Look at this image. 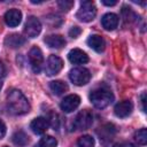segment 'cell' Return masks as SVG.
I'll list each match as a JSON object with an SVG mask.
<instances>
[{
	"label": "cell",
	"instance_id": "obj_1",
	"mask_svg": "<svg viewBox=\"0 0 147 147\" xmlns=\"http://www.w3.org/2000/svg\"><path fill=\"white\" fill-rule=\"evenodd\" d=\"M7 108L13 115H23L30 110V103L18 90H11L7 95Z\"/></svg>",
	"mask_w": 147,
	"mask_h": 147
},
{
	"label": "cell",
	"instance_id": "obj_2",
	"mask_svg": "<svg viewBox=\"0 0 147 147\" xmlns=\"http://www.w3.org/2000/svg\"><path fill=\"white\" fill-rule=\"evenodd\" d=\"M113 100H114L113 92L105 86L98 87L90 93V101L95 108H99V109L106 108L113 102Z\"/></svg>",
	"mask_w": 147,
	"mask_h": 147
},
{
	"label": "cell",
	"instance_id": "obj_3",
	"mask_svg": "<svg viewBox=\"0 0 147 147\" xmlns=\"http://www.w3.org/2000/svg\"><path fill=\"white\" fill-rule=\"evenodd\" d=\"M96 15V8L92 1H82L77 11V18L82 22H91Z\"/></svg>",
	"mask_w": 147,
	"mask_h": 147
},
{
	"label": "cell",
	"instance_id": "obj_4",
	"mask_svg": "<svg viewBox=\"0 0 147 147\" xmlns=\"http://www.w3.org/2000/svg\"><path fill=\"white\" fill-rule=\"evenodd\" d=\"M69 77H70V80L75 85L83 86V85H85V84H87L90 82L91 74H90V71L87 69L78 67V68H74L72 70H70Z\"/></svg>",
	"mask_w": 147,
	"mask_h": 147
},
{
	"label": "cell",
	"instance_id": "obj_5",
	"mask_svg": "<svg viewBox=\"0 0 147 147\" xmlns=\"http://www.w3.org/2000/svg\"><path fill=\"white\" fill-rule=\"evenodd\" d=\"M92 123H93V115L90 110L85 109L77 114L74 121V126L77 130H87L91 127Z\"/></svg>",
	"mask_w": 147,
	"mask_h": 147
},
{
	"label": "cell",
	"instance_id": "obj_6",
	"mask_svg": "<svg viewBox=\"0 0 147 147\" xmlns=\"http://www.w3.org/2000/svg\"><path fill=\"white\" fill-rule=\"evenodd\" d=\"M29 61L31 64V68L33 70V72L39 74L41 71L42 64H44V56H42V52L40 51L39 47L33 46L30 52H29Z\"/></svg>",
	"mask_w": 147,
	"mask_h": 147
},
{
	"label": "cell",
	"instance_id": "obj_7",
	"mask_svg": "<svg viewBox=\"0 0 147 147\" xmlns=\"http://www.w3.org/2000/svg\"><path fill=\"white\" fill-rule=\"evenodd\" d=\"M41 31V24L40 21L34 17V16H30L28 17L25 25H24V33L26 34V37L29 38H36Z\"/></svg>",
	"mask_w": 147,
	"mask_h": 147
},
{
	"label": "cell",
	"instance_id": "obj_8",
	"mask_svg": "<svg viewBox=\"0 0 147 147\" xmlns=\"http://www.w3.org/2000/svg\"><path fill=\"white\" fill-rule=\"evenodd\" d=\"M62 68H63L62 59L56 55H49V57L47 59V63H46V74L48 76L56 75L61 71Z\"/></svg>",
	"mask_w": 147,
	"mask_h": 147
},
{
	"label": "cell",
	"instance_id": "obj_9",
	"mask_svg": "<svg viewBox=\"0 0 147 147\" xmlns=\"http://www.w3.org/2000/svg\"><path fill=\"white\" fill-rule=\"evenodd\" d=\"M79 103H80V98L77 94H70L67 95L61 101L60 107L64 113H71L79 106Z\"/></svg>",
	"mask_w": 147,
	"mask_h": 147
},
{
	"label": "cell",
	"instance_id": "obj_10",
	"mask_svg": "<svg viewBox=\"0 0 147 147\" xmlns=\"http://www.w3.org/2000/svg\"><path fill=\"white\" fill-rule=\"evenodd\" d=\"M132 109H133V105L131 101L129 100H124V101H121L118 102L115 108H114V113L117 117H121V118H124V117H127L131 113H132Z\"/></svg>",
	"mask_w": 147,
	"mask_h": 147
},
{
	"label": "cell",
	"instance_id": "obj_11",
	"mask_svg": "<svg viewBox=\"0 0 147 147\" xmlns=\"http://www.w3.org/2000/svg\"><path fill=\"white\" fill-rule=\"evenodd\" d=\"M68 59L71 63L74 64H84L86 62H88V56L85 52H83L79 48H74L69 52L68 54Z\"/></svg>",
	"mask_w": 147,
	"mask_h": 147
},
{
	"label": "cell",
	"instance_id": "obj_12",
	"mask_svg": "<svg viewBox=\"0 0 147 147\" xmlns=\"http://www.w3.org/2000/svg\"><path fill=\"white\" fill-rule=\"evenodd\" d=\"M22 21V13L18 9H9L5 14V22L8 26L15 28Z\"/></svg>",
	"mask_w": 147,
	"mask_h": 147
},
{
	"label": "cell",
	"instance_id": "obj_13",
	"mask_svg": "<svg viewBox=\"0 0 147 147\" xmlns=\"http://www.w3.org/2000/svg\"><path fill=\"white\" fill-rule=\"evenodd\" d=\"M118 16L116 14H113V13H108L106 15L102 16L101 18V24L102 26L108 30V31H111V30H115L118 25Z\"/></svg>",
	"mask_w": 147,
	"mask_h": 147
},
{
	"label": "cell",
	"instance_id": "obj_14",
	"mask_svg": "<svg viewBox=\"0 0 147 147\" xmlns=\"http://www.w3.org/2000/svg\"><path fill=\"white\" fill-rule=\"evenodd\" d=\"M48 126H49L48 122L45 117H37L30 124V127H31L32 132L36 133V134H42L44 132H46Z\"/></svg>",
	"mask_w": 147,
	"mask_h": 147
},
{
	"label": "cell",
	"instance_id": "obj_15",
	"mask_svg": "<svg viewBox=\"0 0 147 147\" xmlns=\"http://www.w3.org/2000/svg\"><path fill=\"white\" fill-rule=\"evenodd\" d=\"M87 45L94 49L95 52L98 53H101L103 49H105V40L101 36H98V34H93V36H90L88 39H87Z\"/></svg>",
	"mask_w": 147,
	"mask_h": 147
},
{
	"label": "cell",
	"instance_id": "obj_16",
	"mask_svg": "<svg viewBox=\"0 0 147 147\" xmlns=\"http://www.w3.org/2000/svg\"><path fill=\"white\" fill-rule=\"evenodd\" d=\"M25 42V39L24 37L20 36L18 33H11V34H8L5 39V45L8 46V47H11V48H17V47H21L22 45H24Z\"/></svg>",
	"mask_w": 147,
	"mask_h": 147
},
{
	"label": "cell",
	"instance_id": "obj_17",
	"mask_svg": "<svg viewBox=\"0 0 147 147\" xmlns=\"http://www.w3.org/2000/svg\"><path fill=\"white\" fill-rule=\"evenodd\" d=\"M45 44L52 48H62L65 45V40L60 34H51L44 39Z\"/></svg>",
	"mask_w": 147,
	"mask_h": 147
},
{
	"label": "cell",
	"instance_id": "obj_18",
	"mask_svg": "<svg viewBox=\"0 0 147 147\" xmlns=\"http://www.w3.org/2000/svg\"><path fill=\"white\" fill-rule=\"evenodd\" d=\"M49 88L52 90V92L56 95H61L63 94L67 90H68V86L62 80H53L49 83Z\"/></svg>",
	"mask_w": 147,
	"mask_h": 147
},
{
	"label": "cell",
	"instance_id": "obj_19",
	"mask_svg": "<svg viewBox=\"0 0 147 147\" xmlns=\"http://www.w3.org/2000/svg\"><path fill=\"white\" fill-rule=\"evenodd\" d=\"M13 142L17 146L23 147L29 142V139H28V136L23 131H16L13 134Z\"/></svg>",
	"mask_w": 147,
	"mask_h": 147
},
{
	"label": "cell",
	"instance_id": "obj_20",
	"mask_svg": "<svg viewBox=\"0 0 147 147\" xmlns=\"http://www.w3.org/2000/svg\"><path fill=\"white\" fill-rule=\"evenodd\" d=\"M77 145L78 147H94V139L91 136L85 134L77 140Z\"/></svg>",
	"mask_w": 147,
	"mask_h": 147
},
{
	"label": "cell",
	"instance_id": "obj_21",
	"mask_svg": "<svg viewBox=\"0 0 147 147\" xmlns=\"http://www.w3.org/2000/svg\"><path fill=\"white\" fill-rule=\"evenodd\" d=\"M56 145H57V140L52 136H45L39 141L40 147H56Z\"/></svg>",
	"mask_w": 147,
	"mask_h": 147
},
{
	"label": "cell",
	"instance_id": "obj_22",
	"mask_svg": "<svg viewBox=\"0 0 147 147\" xmlns=\"http://www.w3.org/2000/svg\"><path fill=\"white\" fill-rule=\"evenodd\" d=\"M134 139L138 144L140 145H146L147 142V130L146 129H140L134 133Z\"/></svg>",
	"mask_w": 147,
	"mask_h": 147
},
{
	"label": "cell",
	"instance_id": "obj_23",
	"mask_svg": "<svg viewBox=\"0 0 147 147\" xmlns=\"http://www.w3.org/2000/svg\"><path fill=\"white\" fill-rule=\"evenodd\" d=\"M46 119L48 122V125H51L54 130H59L60 119H59V115L56 113H49V115H48V117Z\"/></svg>",
	"mask_w": 147,
	"mask_h": 147
},
{
	"label": "cell",
	"instance_id": "obj_24",
	"mask_svg": "<svg viewBox=\"0 0 147 147\" xmlns=\"http://www.w3.org/2000/svg\"><path fill=\"white\" fill-rule=\"evenodd\" d=\"M122 14H123V17H124V20H125L126 22H132V21H134L136 17H137V15L132 11V9H131V8H127V7H123Z\"/></svg>",
	"mask_w": 147,
	"mask_h": 147
},
{
	"label": "cell",
	"instance_id": "obj_25",
	"mask_svg": "<svg viewBox=\"0 0 147 147\" xmlns=\"http://www.w3.org/2000/svg\"><path fill=\"white\" fill-rule=\"evenodd\" d=\"M59 7L63 10V11H68L69 9H71V7L74 6V1H69V0H63V1H59L57 2Z\"/></svg>",
	"mask_w": 147,
	"mask_h": 147
},
{
	"label": "cell",
	"instance_id": "obj_26",
	"mask_svg": "<svg viewBox=\"0 0 147 147\" xmlns=\"http://www.w3.org/2000/svg\"><path fill=\"white\" fill-rule=\"evenodd\" d=\"M80 32H82V30H80L78 26H72V28L69 30V36H70L71 38H77V37L80 34Z\"/></svg>",
	"mask_w": 147,
	"mask_h": 147
},
{
	"label": "cell",
	"instance_id": "obj_27",
	"mask_svg": "<svg viewBox=\"0 0 147 147\" xmlns=\"http://www.w3.org/2000/svg\"><path fill=\"white\" fill-rule=\"evenodd\" d=\"M6 74H7V68L3 64V62L0 61V78H3L6 76Z\"/></svg>",
	"mask_w": 147,
	"mask_h": 147
},
{
	"label": "cell",
	"instance_id": "obj_28",
	"mask_svg": "<svg viewBox=\"0 0 147 147\" xmlns=\"http://www.w3.org/2000/svg\"><path fill=\"white\" fill-rule=\"evenodd\" d=\"M5 134H6V125L0 119V139H2L5 137Z\"/></svg>",
	"mask_w": 147,
	"mask_h": 147
},
{
	"label": "cell",
	"instance_id": "obj_29",
	"mask_svg": "<svg viewBox=\"0 0 147 147\" xmlns=\"http://www.w3.org/2000/svg\"><path fill=\"white\" fill-rule=\"evenodd\" d=\"M145 102H146V93H142L141 94V108H142V111H146Z\"/></svg>",
	"mask_w": 147,
	"mask_h": 147
},
{
	"label": "cell",
	"instance_id": "obj_30",
	"mask_svg": "<svg viewBox=\"0 0 147 147\" xmlns=\"http://www.w3.org/2000/svg\"><path fill=\"white\" fill-rule=\"evenodd\" d=\"M102 3H103V5H106V6H114V5H116V3H117V1H116V0H111V1L102 0Z\"/></svg>",
	"mask_w": 147,
	"mask_h": 147
},
{
	"label": "cell",
	"instance_id": "obj_31",
	"mask_svg": "<svg viewBox=\"0 0 147 147\" xmlns=\"http://www.w3.org/2000/svg\"><path fill=\"white\" fill-rule=\"evenodd\" d=\"M118 147H137V146H134V145L131 144V142H124V144H121Z\"/></svg>",
	"mask_w": 147,
	"mask_h": 147
},
{
	"label": "cell",
	"instance_id": "obj_32",
	"mask_svg": "<svg viewBox=\"0 0 147 147\" xmlns=\"http://www.w3.org/2000/svg\"><path fill=\"white\" fill-rule=\"evenodd\" d=\"M0 88H1V83H0Z\"/></svg>",
	"mask_w": 147,
	"mask_h": 147
},
{
	"label": "cell",
	"instance_id": "obj_33",
	"mask_svg": "<svg viewBox=\"0 0 147 147\" xmlns=\"http://www.w3.org/2000/svg\"><path fill=\"white\" fill-rule=\"evenodd\" d=\"M5 147H7V146H5Z\"/></svg>",
	"mask_w": 147,
	"mask_h": 147
}]
</instances>
